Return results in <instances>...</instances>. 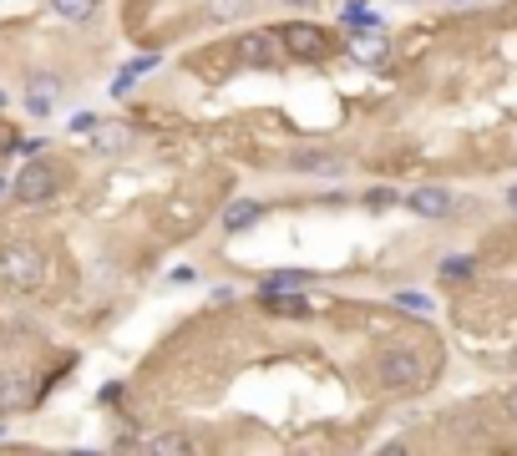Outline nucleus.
<instances>
[{
	"label": "nucleus",
	"instance_id": "dca6fc26",
	"mask_svg": "<svg viewBox=\"0 0 517 456\" xmlns=\"http://www.w3.org/2000/svg\"><path fill=\"white\" fill-rule=\"evenodd\" d=\"M142 451H193V441L183 436V431H163V436H147V441H137Z\"/></svg>",
	"mask_w": 517,
	"mask_h": 456
},
{
	"label": "nucleus",
	"instance_id": "423d86ee",
	"mask_svg": "<svg viewBox=\"0 0 517 456\" xmlns=\"http://www.w3.org/2000/svg\"><path fill=\"white\" fill-rule=\"evenodd\" d=\"M56 102H61V76H51V71L26 76V112L31 117H51Z\"/></svg>",
	"mask_w": 517,
	"mask_h": 456
},
{
	"label": "nucleus",
	"instance_id": "f03ea898",
	"mask_svg": "<svg viewBox=\"0 0 517 456\" xmlns=\"http://www.w3.org/2000/svg\"><path fill=\"white\" fill-rule=\"evenodd\" d=\"M274 36L284 46V61H325L330 56V36L310 21H284Z\"/></svg>",
	"mask_w": 517,
	"mask_h": 456
},
{
	"label": "nucleus",
	"instance_id": "5701e85b",
	"mask_svg": "<svg viewBox=\"0 0 517 456\" xmlns=\"http://www.w3.org/2000/svg\"><path fill=\"white\" fill-rule=\"evenodd\" d=\"M507 203H512V208H517V188H512V193H507Z\"/></svg>",
	"mask_w": 517,
	"mask_h": 456
},
{
	"label": "nucleus",
	"instance_id": "39448f33",
	"mask_svg": "<svg viewBox=\"0 0 517 456\" xmlns=\"http://www.w3.org/2000/svg\"><path fill=\"white\" fill-rule=\"evenodd\" d=\"M0 274H6L11 284H21V289H36V284L46 279V259H41L36 249L11 244V249H0Z\"/></svg>",
	"mask_w": 517,
	"mask_h": 456
},
{
	"label": "nucleus",
	"instance_id": "6ab92c4d",
	"mask_svg": "<svg viewBox=\"0 0 517 456\" xmlns=\"http://www.w3.org/2000/svg\"><path fill=\"white\" fill-rule=\"evenodd\" d=\"M264 284H269V289H305V284H315V274H300V269H284V274H269Z\"/></svg>",
	"mask_w": 517,
	"mask_h": 456
},
{
	"label": "nucleus",
	"instance_id": "f8f14e48",
	"mask_svg": "<svg viewBox=\"0 0 517 456\" xmlns=\"http://www.w3.org/2000/svg\"><path fill=\"white\" fill-rule=\"evenodd\" d=\"M259 213H264V203H254V198H234V203L224 208V228H229V234H239V228H254Z\"/></svg>",
	"mask_w": 517,
	"mask_h": 456
},
{
	"label": "nucleus",
	"instance_id": "4be33fe9",
	"mask_svg": "<svg viewBox=\"0 0 517 456\" xmlns=\"http://www.w3.org/2000/svg\"><path fill=\"white\" fill-rule=\"evenodd\" d=\"M284 6H300L305 11V6H320V0H284Z\"/></svg>",
	"mask_w": 517,
	"mask_h": 456
},
{
	"label": "nucleus",
	"instance_id": "a211bd4d",
	"mask_svg": "<svg viewBox=\"0 0 517 456\" xmlns=\"http://www.w3.org/2000/svg\"><path fill=\"white\" fill-rule=\"evenodd\" d=\"M26 380H0V411H11V406H26Z\"/></svg>",
	"mask_w": 517,
	"mask_h": 456
},
{
	"label": "nucleus",
	"instance_id": "aec40b11",
	"mask_svg": "<svg viewBox=\"0 0 517 456\" xmlns=\"http://www.w3.org/2000/svg\"><path fill=\"white\" fill-rule=\"evenodd\" d=\"M396 304H401V310H411V315H431V299H426V294H416V289H401V294H396Z\"/></svg>",
	"mask_w": 517,
	"mask_h": 456
},
{
	"label": "nucleus",
	"instance_id": "412c9836",
	"mask_svg": "<svg viewBox=\"0 0 517 456\" xmlns=\"http://www.w3.org/2000/svg\"><path fill=\"white\" fill-rule=\"evenodd\" d=\"M502 411H507V416H512V421H517V386H512V391H507V396H502Z\"/></svg>",
	"mask_w": 517,
	"mask_h": 456
},
{
	"label": "nucleus",
	"instance_id": "ddd939ff",
	"mask_svg": "<svg viewBox=\"0 0 517 456\" xmlns=\"http://www.w3.org/2000/svg\"><path fill=\"white\" fill-rule=\"evenodd\" d=\"M92 137H97V147H102V152H127L132 127H122V122H97V127H92Z\"/></svg>",
	"mask_w": 517,
	"mask_h": 456
},
{
	"label": "nucleus",
	"instance_id": "1a4fd4ad",
	"mask_svg": "<svg viewBox=\"0 0 517 456\" xmlns=\"http://www.w3.org/2000/svg\"><path fill=\"white\" fill-rule=\"evenodd\" d=\"M249 11H254V0H208L203 21H208V26H234V21H244Z\"/></svg>",
	"mask_w": 517,
	"mask_h": 456
},
{
	"label": "nucleus",
	"instance_id": "9b49d317",
	"mask_svg": "<svg viewBox=\"0 0 517 456\" xmlns=\"http://www.w3.org/2000/svg\"><path fill=\"white\" fill-rule=\"evenodd\" d=\"M51 11H56L61 21H71V26H87V21H97L102 0H51Z\"/></svg>",
	"mask_w": 517,
	"mask_h": 456
},
{
	"label": "nucleus",
	"instance_id": "b1692460",
	"mask_svg": "<svg viewBox=\"0 0 517 456\" xmlns=\"http://www.w3.org/2000/svg\"><path fill=\"white\" fill-rule=\"evenodd\" d=\"M6 188H11V178H0V193H6Z\"/></svg>",
	"mask_w": 517,
	"mask_h": 456
},
{
	"label": "nucleus",
	"instance_id": "20e7f679",
	"mask_svg": "<svg viewBox=\"0 0 517 456\" xmlns=\"http://www.w3.org/2000/svg\"><path fill=\"white\" fill-rule=\"evenodd\" d=\"M234 56H239L244 66H254V71H274V66L284 61V46H279L274 31H244V36L234 41Z\"/></svg>",
	"mask_w": 517,
	"mask_h": 456
},
{
	"label": "nucleus",
	"instance_id": "6e6552de",
	"mask_svg": "<svg viewBox=\"0 0 517 456\" xmlns=\"http://www.w3.org/2000/svg\"><path fill=\"white\" fill-rule=\"evenodd\" d=\"M406 203H411V213H421V218H447V213H452V193L436 188V183H421Z\"/></svg>",
	"mask_w": 517,
	"mask_h": 456
},
{
	"label": "nucleus",
	"instance_id": "0eeeda50",
	"mask_svg": "<svg viewBox=\"0 0 517 456\" xmlns=\"http://www.w3.org/2000/svg\"><path fill=\"white\" fill-rule=\"evenodd\" d=\"M259 310H269V315H289V320H305V315H310V299H305L300 289H269V284H259Z\"/></svg>",
	"mask_w": 517,
	"mask_h": 456
},
{
	"label": "nucleus",
	"instance_id": "f257e3e1",
	"mask_svg": "<svg viewBox=\"0 0 517 456\" xmlns=\"http://www.w3.org/2000/svg\"><path fill=\"white\" fill-rule=\"evenodd\" d=\"M426 375H431V360H421V350L411 345H386L376 355V380L386 391H421Z\"/></svg>",
	"mask_w": 517,
	"mask_h": 456
},
{
	"label": "nucleus",
	"instance_id": "4468645a",
	"mask_svg": "<svg viewBox=\"0 0 517 456\" xmlns=\"http://www.w3.org/2000/svg\"><path fill=\"white\" fill-rule=\"evenodd\" d=\"M289 168H300V173H330V168H340V158H330V152H294Z\"/></svg>",
	"mask_w": 517,
	"mask_h": 456
},
{
	"label": "nucleus",
	"instance_id": "9d476101",
	"mask_svg": "<svg viewBox=\"0 0 517 456\" xmlns=\"http://www.w3.org/2000/svg\"><path fill=\"white\" fill-rule=\"evenodd\" d=\"M350 56H355V61H371V66H381V61L391 56V46H386V36H381V31H355V41H350Z\"/></svg>",
	"mask_w": 517,
	"mask_h": 456
},
{
	"label": "nucleus",
	"instance_id": "f3484780",
	"mask_svg": "<svg viewBox=\"0 0 517 456\" xmlns=\"http://www.w3.org/2000/svg\"><path fill=\"white\" fill-rule=\"evenodd\" d=\"M472 259L467 254H452V259H441V279H452V284H462V279H472Z\"/></svg>",
	"mask_w": 517,
	"mask_h": 456
},
{
	"label": "nucleus",
	"instance_id": "393cba45",
	"mask_svg": "<svg viewBox=\"0 0 517 456\" xmlns=\"http://www.w3.org/2000/svg\"><path fill=\"white\" fill-rule=\"evenodd\" d=\"M0 107H6V92H0Z\"/></svg>",
	"mask_w": 517,
	"mask_h": 456
},
{
	"label": "nucleus",
	"instance_id": "7ed1b4c3",
	"mask_svg": "<svg viewBox=\"0 0 517 456\" xmlns=\"http://www.w3.org/2000/svg\"><path fill=\"white\" fill-rule=\"evenodd\" d=\"M11 193H16L21 203H51V198L61 193V168L46 163V158H31V163L11 178Z\"/></svg>",
	"mask_w": 517,
	"mask_h": 456
},
{
	"label": "nucleus",
	"instance_id": "2eb2a0df",
	"mask_svg": "<svg viewBox=\"0 0 517 456\" xmlns=\"http://www.w3.org/2000/svg\"><path fill=\"white\" fill-rule=\"evenodd\" d=\"M345 26L350 31H381V16L371 6H360V0H350V6H345Z\"/></svg>",
	"mask_w": 517,
	"mask_h": 456
}]
</instances>
